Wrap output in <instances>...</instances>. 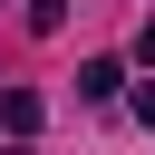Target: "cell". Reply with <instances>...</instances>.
I'll return each mask as SVG.
<instances>
[{"mask_svg":"<svg viewBox=\"0 0 155 155\" xmlns=\"http://www.w3.org/2000/svg\"><path fill=\"white\" fill-rule=\"evenodd\" d=\"M78 87H87V97H116V87H126V68H116V58H87V68H78Z\"/></svg>","mask_w":155,"mask_h":155,"instance_id":"1","label":"cell"},{"mask_svg":"<svg viewBox=\"0 0 155 155\" xmlns=\"http://www.w3.org/2000/svg\"><path fill=\"white\" fill-rule=\"evenodd\" d=\"M29 29H58V0H29Z\"/></svg>","mask_w":155,"mask_h":155,"instance_id":"2","label":"cell"},{"mask_svg":"<svg viewBox=\"0 0 155 155\" xmlns=\"http://www.w3.org/2000/svg\"><path fill=\"white\" fill-rule=\"evenodd\" d=\"M136 126H155V78H145V87H136Z\"/></svg>","mask_w":155,"mask_h":155,"instance_id":"3","label":"cell"},{"mask_svg":"<svg viewBox=\"0 0 155 155\" xmlns=\"http://www.w3.org/2000/svg\"><path fill=\"white\" fill-rule=\"evenodd\" d=\"M136 58H145V68H155V19H145V29H136Z\"/></svg>","mask_w":155,"mask_h":155,"instance_id":"4","label":"cell"},{"mask_svg":"<svg viewBox=\"0 0 155 155\" xmlns=\"http://www.w3.org/2000/svg\"><path fill=\"white\" fill-rule=\"evenodd\" d=\"M0 155H29V145H0Z\"/></svg>","mask_w":155,"mask_h":155,"instance_id":"5","label":"cell"}]
</instances>
